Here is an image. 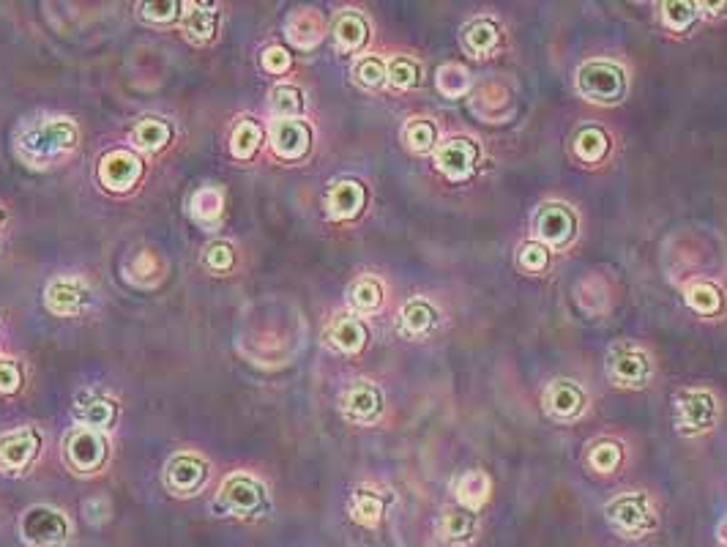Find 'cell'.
<instances>
[{
    "label": "cell",
    "mask_w": 727,
    "mask_h": 547,
    "mask_svg": "<svg viewBox=\"0 0 727 547\" xmlns=\"http://www.w3.org/2000/svg\"><path fill=\"white\" fill-rule=\"evenodd\" d=\"M618 463H621V449L615 444H599L591 452V465H594L599 474H610V471H615Z\"/></svg>",
    "instance_id": "b9f144b4"
},
{
    "label": "cell",
    "mask_w": 727,
    "mask_h": 547,
    "mask_svg": "<svg viewBox=\"0 0 727 547\" xmlns=\"http://www.w3.org/2000/svg\"><path fill=\"white\" fill-rule=\"evenodd\" d=\"M216 22H219V14L211 6H195L192 11H186L184 33L192 42H208L216 33Z\"/></svg>",
    "instance_id": "484cf974"
},
{
    "label": "cell",
    "mask_w": 727,
    "mask_h": 547,
    "mask_svg": "<svg viewBox=\"0 0 727 547\" xmlns=\"http://www.w3.org/2000/svg\"><path fill=\"white\" fill-rule=\"evenodd\" d=\"M140 9H143V14L148 17V20L173 22L175 17H178L181 3H175V0H162V3H143Z\"/></svg>",
    "instance_id": "f6af8a7d"
},
{
    "label": "cell",
    "mask_w": 727,
    "mask_h": 547,
    "mask_svg": "<svg viewBox=\"0 0 727 547\" xmlns=\"http://www.w3.org/2000/svg\"><path fill=\"white\" fill-rule=\"evenodd\" d=\"M20 537L28 547H61L69 539V520L50 506H31L20 520Z\"/></svg>",
    "instance_id": "277c9868"
},
{
    "label": "cell",
    "mask_w": 727,
    "mask_h": 547,
    "mask_svg": "<svg viewBox=\"0 0 727 547\" xmlns=\"http://www.w3.org/2000/svg\"><path fill=\"white\" fill-rule=\"evenodd\" d=\"M577 88H580V93H583L588 102H621V96L626 91L624 69L607 61L585 63L580 74H577Z\"/></svg>",
    "instance_id": "3957f363"
},
{
    "label": "cell",
    "mask_w": 727,
    "mask_h": 547,
    "mask_svg": "<svg viewBox=\"0 0 727 547\" xmlns=\"http://www.w3.org/2000/svg\"><path fill=\"white\" fill-rule=\"evenodd\" d=\"M574 151H577V156L583 162H599L607 154L605 132L596 129V126H588L583 132H577V137H574Z\"/></svg>",
    "instance_id": "f546056e"
},
{
    "label": "cell",
    "mask_w": 727,
    "mask_h": 547,
    "mask_svg": "<svg viewBox=\"0 0 727 547\" xmlns=\"http://www.w3.org/2000/svg\"><path fill=\"white\" fill-rule=\"evenodd\" d=\"M476 159H479V148L471 140H449L438 148L435 165L441 167L449 178H465L471 176Z\"/></svg>",
    "instance_id": "7c38bea8"
},
{
    "label": "cell",
    "mask_w": 727,
    "mask_h": 547,
    "mask_svg": "<svg viewBox=\"0 0 727 547\" xmlns=\"http://www.w3.org/2000/svg\"><path fill=\"white\" fill-rule=\"evenodd\" d=\"M271 148L282 159H301L309 151V129L296 118H282L271 129Z\"/></svg>",
    "instance_id": "8fae6325"
},
{
    "label": "cell",
    "mask_w": 727,
    "mask_h": 547,
    "mask_svg": "<svg viewBox=\"0 0 727 547\" xmlns=\"http://www.w3.org/2000/svg\"><path fill=\"white\" fill-rule=\"evenodd\" d=\"M648 356L632 345H624L610 356V378L621 386H640L648 378Z\"/></svg>",
    "instance_id": "4fadbf2b"
},
{
    "label": "cell",
    "mask_w": 727,
    "mask_h": 547,
    "mask_svg": "<svg viewBox=\"0 0 727 547\" xmlns=\"http://www.w3.org/2000/svg\"><path fill=\"white\" fill-rule=\"evenodd\" d=\"M222 208H225V197H222V192L216 186H203L192 197V217L197 222H203V225H211L214 219H219Z\"/></svg>",
    "instance_id": "4316f807"
},
{
    "label": "cell",
    "mask_w": 727,
    "mask_h": 547,
    "mask_svg": "<svg viewBox=\"0 0 727 547\" xmlns=\"http://www.w3.org/2000/svg\"><path fill=\"white\" fill-rule=\"evenodd\" d=\"M364 186L359 181H337L328 189L326 211L331 219H353L364 208Z\"/></svg>",
    "instance_id": "2e32d148"
},
{
    "label": "cell",
    "mask_w": 727,
    "mask_h": 547,
    "mask_svg": "<svg viewBox=\"0 0 727 547\" xmlns=\"http://www.w3.org/2000/svg\"><path fill=\"white\" fill-rule=\"evenodd\" d=\"M44 301H47V310L55 312V315H63V318L77 315L88 304V288L74 277L52 279L47 285V293H44Z\"/></svg>",
    "instance_id": "30bf717a"
},
{
    "label": "cell",
    "mask_w": 727,
    "mask_h": 547,
    "mask_svg": "<svg viewBox=\"0 0 727 547\" xmlns=\"http://www.w3.org/2000/svg\"><path fill=\"white\" fill-rule=\"evenodd\" d=\"M457 498L468 512L482 509L490 498V476L484 471H465V476H460L457 482Z\"/></svg>",
    "instance_id": "44dd1931"
},
{
    "label": "cell",
    "mask_w": 727,
    "mask_h": 547,
    "mask_svg": "<svg viewBox=\"0 0 727 547\" xmlns=\"http://www.w3.org/2000/svg\"><path fill=\"white\" fill-rule=\"evenodd\" d=\"M380 301H383V288H380L375 279H359V282H353V288H350V304L356 307L359 312H372L378 310Z\"/></svg>",
    "instance_id": "d6a6232c"
},
{
    "label": "cell",
    "mask_w": 727,
    "mask_h": 547,
    "mask_svg": "<svg viewBox=\"0 0 727 547\" xmlns=\"http://www.w3.org/2000/svg\"><path fill=\"white\" fill-rule=\"evenodd\" d=\"M462 42H465V47H468L471 55H476V58H484V55H490V52L498 47V42H501V33H498V28H495L492 22L476 20L465 28Z\"/></svg>",
    "instance_id": "7402d4cb"
},
{
    "label": "cell",
    "mask_w": 727,
    "mask_h": 547,
    "mask_svg": "<svg viewBox=\"0 0 727 547\" xmlns=\"http://www.w3.org/2000/svg\"><path fill=\"white\" fill-rule=\"evenodd\" d=\"M328 342L342 353H359L367 342V329L356 318H339L328 329Z\"/></svg>",
    "instance_id": "ffe728a7"
},
{
    "label": "cell",
    "mask_w": 727,
    "mask_h": 547,
    "mask_svg": "<svg viewBox=\"0 0 727 547\" xmlns=\"http://www.w3.org/2000/svg\"><path fill=\"white\" fill-rule=\"evenodd\" d=\"M77 145V126L69 118H52L31 126L17 143L22 162L31 167H50L55 159H61Z\"/></svg>",
    "instance_id": "6da1fadb"
},
{
    "label": "cell",
    "mask_w": 727,
    "mask_h": 547,
    "mask_svg": "<svg viewBox=\"0 0 727 547\" xmlns=\"http://www.w3.org/2000/svg\"><path fill=\"white\" fill-rule=\"evenodd\" d=\"M687 304L700 315H714L722 307V296L714 285H706V282H697L687 290Z\"/></svg>",
    "instance_id": "836d02e7"
},
{
    "label": "cell",
    "mask_w": 727,
    "mask_h": 547,
    "mask_svg": "<svg viewBox=\"0 0 727 547\" xmlns=\"http://www.w3.org/2000/svg\"><path fill=\"white\" fill-rule=\"evenodd\" d=\"M536 233L542 238L544 244H550V247H561L566 244L569 238L574 236V217L572 211L566 206H544L539 211V217H536Z\"/></svg>",
    "instance_id": "5bb4252c"
},
{
    "label": "cell",
    "mask_w": 727,
    "mask_h": 547,
    "mask_svg": "<svg viewBox=\"0 0 727 547\" xmlns=\"http://www.w3.org/2000/svg\"><path fill=\"white\" fill-rule=\"evenodd\" d=\"M287 39L298 50H312L323 39V17L315 9H298L287 20Z\"/></svg>",
    "instance_id": "e0dca14e"
},
{
    "label": "cell",
    "mask_w": 727,
    "mask_h": 547,
    "mask_svg": "<svg viewBox=\"0 0 727 547\" xmlns=\"http://www.w3.org/2000/svg\"><path fill=\"white\" fill-rule=\"evenodd\" d=\"M607 517L615 528H621L624 534H643L651 528V509L640 496H621L610 501L607 506Z\"/></svg>",
    "instance_id": "9c48e42d"
},
{
    "label": "cell",
    "mask_w": 727,
    "mask_h": 547,
    "mask_svg": "<svg viewBox=\"0 0 727 547\" xmlns=\"http://www.w3.org/2000/svg\"><path fill=\"white\" fill-rule=\"evenodd\" d=\"M353 74H356V80H359L364 88H380V85L386 83V66H383V61L375 58V55L361 58V61L356 63Z\"/></svg>",
    "instance_id": "f35d334b"
},
{
    "label": "cell",
    "mask_w": 727,
    "mask_h": 547,
    "mask_svg": "<svg viewBox=\"0 0 727 547\" xmlns=\"http://www.w3.org/2000/svg\"><path fill=\"white\" fill-rule=\"evenodd\" d=\"M301 107H304V96L296 85H277L271 91V110L282 118H293L301 113Z\"/></svg>",
    "instance_id": "e575fe53"
},
{
    "label": "cell",
    "mask_w": 727,
    "mask_h": 547,
    "mask_svg": "<svg viewBox=\"0 0 727 547\" xmlns=\"http://www.w3.org/2000/svg\"><path fill=\"white\" fill-rule=\"evenodd\" d=\"M66 457L72 468H77L80 474H96L107 460V441L102 438L99 430L91 427H77L69 441H66Z\"/></svg>",
    "instance_id": "5b68a950"
},
{
    "label": "cell",
    "mask_w": 727,
    "mask_h": 547,
    "mask_svg": "<svg viewBox=\"0 0 727 547\" xmlns=\"http://www.w3.org/2000/svg\"><path fill=\"white\" fill-rule=\"evenodd\" d=\"M678 416H681V424L697 433V430H706L714 422L717 416V403L714 397L708 392H700V389H692V392L681 394L678 400Z\"/></svg>",
    "instance_id": "9a60e30c"
},
{
    "label": "cell",
    "mask_w": 727,
    "mask_h": 547,
    "mask_svg": "<svg viewBox=\"0 0 727 547\" xmlns=\"http://www.w3.org/2000/svg\"><path fill=\"white\" fill-rule=\"evenodd\" d=\"M386 80H389L394 88H413V85L419 83V66H416V61H410V58H405V55H400V58H394V61L389 63V69H386Z\"/></svg>",
    "instance_id": "8d00e7d4"
},
{
    "label": "cell",
    "mask_w": 727,
    "mask_h": 547,
    "mask_svg": "<svg viewBox=\"0 0 727 547\" xmlns=\"http://www.w3.org/2000/svg\"><path fill=\"white\" fill-rule=\"evenodd\" d=\"M216 509L233 517H257L266 509V487L249 474L227 476L216 498Z\"/></svg>",
    "instance_id": "7a4b0ae2"
},
{
    "label": "cell",
    "mask_w": 727,
    "mask_h": 547,
    "mask_svg": "<svg viewBox=\"0 0 727 547\" xmlns=\"http://www.w3.org/2000/svg\"><path fill=\"white\" fill-rule=\"evenodd\" d=\"M547 405L555 416H574L583 408V392L569 381H555L547 389Z\"/></svg>",
    "instance_id": "cb8c5ba5"
},
{
    "label": "cell",
    "mask_w": 727,
    "mask_h": 547,
    "mask_svg": "<svg viewBox=\"0 0 727 547\" xmlns=\"http://www.w3.org/2000/svg\"><path fill=\"white\" fill-rule=\"evenodd\" d=\"M263 143V129L255 121H238V126L233 129V137H230V154L236 159H252L255 151Z\"/></svg>",
    "instance_id": "d4e9b609"
},
{
    "label": "cell",
    "mask_w": 727,
    "mask_h": 547,
    "mask_svg": "<svg viewBox=\"0 0 727 547\" xmlns=\"http://www.w3.org/2000/svg\"><path fill=\"white\" fill-rule=\"evenodd\" d=\"M115 416V408L113 403H107V400H96V403H88V405H80L77 408V419H80L85 427H91V430H102L107 424L113 422Z\"/></svg>",
    "instance_id": "74e56055"
},
{
    "label": "cell",
    "mask_w": 727,
    "mask_h": 547,
    "mask_svg": "<svg viewBox=\"0 0 727 547\" xmlns=\"http://www.w3.org/2000/svg\"><path fill=\"white\" fill-rule=\"evenodd\" d=\"M205 476H208V465L200 455L192 452H181L167 463L164 471V482L173 490L175 496H192L200 487L205 485Z\"/></svg>",
    "instance_id": "ba28073f"
},
{
    "label": "cell",
    "mask_w": 727,
    "mask_h": 547,
    "mask_svg": "<svg viewBox=\"0 0 727 547\" xmlns=\"http://www.w3.org/2000/svg\"><path fill=\"white\" fill-rule=\"evenodd\" d=\"M435 326V310H432L427 301H408L405 310H402V329L419 337V334H427V331Z\"/></svg>",
    "instance_id": "83f0119b"
},
{
    "label": "cell",
    "mask_w": 727,
    "mask_h": 547,
    "mask_svg": "<svg viewBox=\"0 0 727 547\" xmlns=\"http://www.w3.org/2000/svg\"><path fill=\"white\" fill-rule=\"evenodd\" d=\"M367 22L356 11H345L339 14V20L334 22V42L342 52H356L367 42Z\"/></svg>",
    "instance_id": "d6986e66"
},
{
    "label": "cell",
    "mask_w": 727,
    "mask_h": 547,
    "mask_svg": "<svg viewBox=\"0 0 727 547\" xmlns=\"http://www.w3.org/2000/svg\"><path fill=\"white\" fill-rule=\"evenodd\" d=\"M662 20L673 31H684L695 20V6L692 3H665L662 6Z\"/></svg>",
    "instance_id": "ab89813d"
},
{
    "label": "cell",
    "mask_w": 727,
    "mask_h": 547,
    "mask_svg": "<svg viewBox=\"0 0 727 547\" xmlns=\"http://www.w3.org/2000/svg\"><path fill=\"white\" fill-rule=\"evenodd\" d=\"M441 534L446 542H468V539L476 534V517L471 512H449V515L441 520Z\"/></svg>",
    "instance_id": "4dcf8cb0"
},
{
    "label": "cell",
    "mask_w": 727,
    "mask_h": 547,
    "mask_svg": "<svg viewBox=\"0 0 727 547\" xmlns=\"http://www.w3.org/2000/svg\"><path fill=\"white\" fill-rule=\"evenodd\" d=\"M547 260H550V255L542 244H525L523 252H520V266L525 271H533V274L547 269Z\"/></svg>",
    "instance_id": "7bdbcfd3"
},
{
    "label": "cell",
    "mask_w": 727,
    "mask_h": 547,
    "mask_svg": "<svg viewBox=\"0 0 727 547\" xmlns=\"http://www.w3.org/2000/svg\"><path fill=\"white\" fill-rule=\"evenodd\" d=\"M39 444L41 438L33 427H20V430L0 435V471L17 474L22 468H28V463L39 452Z\"/></svg>",
    "instance_id": "52a82bcc"
},
{
    "label": "cell",
    "mask_w": 727,
    "mask_h": 547,
    "mask_svg": "<svg viewBox=\"0 0 727 547\" xmlns=\"http://www.w3.org/2000/svg\"><path fill=\"white\" fill-rule=\"evenodd\" d=\"M22 372L11 359H0V394H11L20 389Z\"/></svg>",
    "instance_id": "bcb514c9"
},
{
    "label": "cell",
    "mask_w": 727,
    "mask_h": 547,
    "mask_svg": "<svg viewBox=\"0 0 727 547\" xmlns=\"http://www.w3.org/2000/svg\"><path fill=\"white\" fill-rule=\"evenodd\" d=\"M350 515L361 526H378L380 515H383V501L375 493L359 490L356 496L350 498Z\"/></svg>",
    "instance_id": "1f68e13d"
},
{
    "label": "cell",
    "mask_w": 727,
    "mask_h": 547,
    "mask_svg": "<svg viewBox=\"0 0 727 547\" xmlns=\"http://www.w3.org/2000/svg\"><path fill=\"white\" fill-rule=\"evenodd\" d=\"M233 263H236V255H233L230 244L219 241V244H211V247L205 249V266L211 271H230Z\"/></svg>",
    "instance_id": "60d3db41"
},
{
    "label": "cell",
    "mask_w": 727,
    "mask_h": 547,
    "mask_svg": "<svg viewBox=\"0 0 727 547\" xmlns=\"http://www.w3.org/2000/svg\"><path fill=\"white\" fill-rule=\"evenodd\" d=\"M342 408L353 422H369L380 411V392L372 383H356L342 397Z\"/></svg>",
    "instance_id": "ac0fdd59"
},
{
    "label": "cell",
    "mask_w": 727,
    "mask_h": 547,
    "mask_svg": "<svg viewBox=\"0 0 727 547\" xmlns=\"http://www.w3.org/2000/svg\"><path fill=\"white\" fill-rule=\"evenodd\" d=\"M435 126L427 121V118H413L408 126H405V143L416 151V154H427L432 145H435Z\"/></svg>",
    "instance_id": "d590c367"
},
{
    "label": "cell",
    "mask_w": 727,
    "mask_h": 547,
    "mask_svg": "<svg viewBox=\"0 0 727 547\" xmlns=\"http://www.w3.org/2000/svg\"><path fill=\"white\" fill-rule=\"evenodd\" d=\"M260 63L268 74H285L290 69V52L285 47H268L263 55H260Z\"/></svg>",
    "instance_id": "ee69618b"
},
{
    "label": "cell",
    "mask_w": 727,
    "mask_h": 547,
    "mask_svg": "<svg viewBox=\"0 0 727 547\" xmlns=\"http://www.w3.org/2000/svg\"><path fill=\"white\" fill-rule=\"evenodd\" d=\"M170 135H173V132H170V126L164 124V121H159V118H145V121H140V124L132 129V143L134 148L154 154V151H159V148L167 145Z\"/></svg>",
    "instance_id": "603a6c76"
},
{
    "label": "cell",
    "mask_w": 727,
    "mask_h": 547,
    "mask_svg": "<svg viewBox=\"0 0 727 547\" xmlns=\"http://www.w3.org/2000/svg\"><path fill=\"white\" fill-rule=\"evenodd\" d=\"M471 88V74L460 63H446L438 69V91L449 99H460Z\"/></svg>",
    "instance_id": "f1b7e54d"
},
{
    "label": "cell",
    "mask_w": 727,
    "mask_h": 547,
    "mask_svg": "<svg viewBox=\"0 0 727 547\" xmlns=\"http://www.w3.org/2000/svg\"><path fill=\"white\" fill-rule=\"evenodd\" d=\"M143 176V162H140V156L132 154V151H110V154L102 156V162H99V181H102L107 189H113V192H126V189H132L137 181Z\"/></svg>",
    "instance_id": "8992f818"
}]
</instances>
